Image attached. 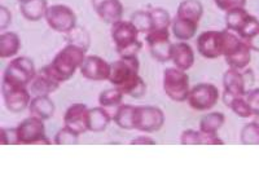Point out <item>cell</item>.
<instances>
[{"label": "cell", "mask_w": 259, "mask_h": 194, "mask_svg": "<svg viewBox=\"0 0 259 194\" xmlns=\"http://www.w3.org/2000/svg\"><path fill=\"white\" fill-rule=\"evenodd\" d=\"M85 56V50L77 45L68 44L57 53L52 62L47 65V68L60 83H64L70 79L80 68Z\"/></svg>", "instance_id": "1"}, {"label": "cell", "mask_w": 259, "mask_h": 194, "mask_svg": "<svg viewBox=\"0 0 259 194\" xmlns=\"http://www.w3.org/2000/svg\"><path fill=\"white\" fill-rule=\"evenodd\" d=\"M222 34H223V57L228 68L240 71L246 69L251 60V48L231 30H222Z\"/></svg>", "instance_id": "2"}, {"label": "cell", "mask_w": 259, "mask_h": 194, "mask_svg": "<svg viewBox=\"0 0 259 194\" xmlns=\"http://www.w3.org/2000/svg\"><path fill=\"white\" fill-rule=\"evenodd\" d=\"M163 91L170 100L175 103H183L188 99L189 91V77L187 71L178 68H167L163 71Z\"/></svg>", "instance_id": "3"}, {"label": "cell", "mask_w": 259, "mask_h": 194, "mask_svg": "<svg viewBox=\"0 0 259 194\" xmlns=\"http://www.w3.org/2000/svg\"><path fill=\"white\" fill-rule=\"evenodd\" d=\"M35 65L29 57H17L12 60L7 65L6 70L3 73L2 82H7L9 84L22 85V87H29L30 83L36 75Z\"/></svg>", "instance_id": "4"}, {"label": "cell", "mask_w": 259, "mask_h": 194, "mask_svg": "<svg viewBox=\"0 0 259 194\" xmlns=\"http://www.w3.org/2000/svg\"><path fill=\"white\" fill-rule=\"evenodd\" d=\"M140 62L138 56L135 57H119L117 61L110 64L109 82L113 87H117L122 91L130 83L139 77Z\"/></svg>", "instance_id": "5"}, {"label": "cell", "mask_w": 259, "mask_h": 194, "mask_svg": "<svg viewBox=\"0 0 259 194\" xmlns=\"http://www.w3.org/2000/svg\"><path fill=\"white\" fill-rule=\"evenodd\" d=\"M219 97L221 92L217 85L211 83H200L192 87L187 101L192 109L197 112H207L218 104Z\"/></svg>", "instance_id": "6"}, {"label": "cell", "mask_w": 259, "mask_h": 194, "mask_svg": "<svg viewBox=\"0 0 259 194\" xmlns=\"http://www.w3.org/2000/svg\"><path fill=\"white\" fill-rule=\"evenodd\" d=\"M18 142L22 145L50 144V140L46 136L45 121L41 118L30 115L25 118L17 126Z\"/></svg>", "instance_id": "7"}, {"label": "cell", "mask_w": 259, "mask_h": 194, "mask_svg": "<svg viewBox=\"0 0 259 194\" xmlns=\"http://www.w3.org/2000/svg\"><path fill=\"white\" fill-rule=\"evenodd\" d=\"M45 20L47 21L51 29L61 34H68L70 30L77 26V15L70 7L64 4L48 7Z\"/></svg>", "instance_id": "8"}, {"label": "cell", "mask_w": 259, "mask_h": 194, "mask_svg": "<svg viewBox=\"0 0 259 194\" xmlns=\"http://www.w3.org/2000/svg\"><path fill=\"white\" fill-rule=\"evenodd\" d=\"M165 124V114L157 106H136L135 129L144 133L159 131Z\"/></svg>", "instance_id": "9"}, {"label": "cell", "mask_w": 259, "mask_h": 194, "mask_svg": "<svg viewBox=\"0 0 259 194\" xmlns=\"http://www.w3.org/2000/svg\"><path fill=\"white\" fill-rule=\"evenodd\" d=\"M2 96L4 105L11 113H21L29 109L32 99L29 87L9 84L7 82H2Z\"/></svg>", "instance_id": "10"}, {"label": "cell", "mask_w": 259, "mask_h": 194, "mask_svg": "<svg viewBox=\"0 0 259 194\" xmlns=\"http://www.w3.org/2000/svg\"><path fill=\"white\" fill-rule=\"evenodd\" d=\"M145 41L149 48L150 55L159 62L171 61V47L168 30H152L145 34Z\"/></svg>", "instance_id": "11"}, {"label": "cell", "mask_w": 259, "mask_h": 194, "mask_svg": "<svg viewBox=\"0 0 259 194\" xmlns=\"http://www.w3.org/2000/svg\"><path fill=\"white\" fill-rule=\"evenodd\" d=\"M197 52L205 59L214 60L223 56V34L217 30L201 32L197 36Z\"/></svg>", "instance_id": "12"}, {"label": "cell", "mask_w": 259, "mask_h": 194, "mask_svg": "<svg viewBox=\"0 0 259 194\" xmlns=\"http://www.w3.org/2000/svg\"><path fill=\"white\" fill-rule=\"evenodd\" d=\"M82 77L90 80H108L110 75V64L100 56L89 55L83 60L79 68Z\"/></svg>", "instance_id": "13"}, {"label": "cell", "mask_w": 259, "mask_h": 194, "mask_svg": "<svg viewBox=\"0 0 259 194\" xmlns=\"http://www.w3.org/2000/svg\"><path fill=\"white\" fill-rule=\"evenodd\" d=\"M89 108L84 104H73L64 114V124L78 135L89 131Z\"/></svg>", "instance_id": "14"}, {"label": "cell", "mask_w": 259, "mask_h": 194, "mask_svg": "<svg viewBox=\"0 0 259 194\" xmlns=\"http://www.w3.org/2000/svg\"><path fill=\"white\" fill-rule=\"evenodd\" d=\"M139 34L131 21L121 20L112 25L110 29V36L115 44V50H122L124 47L134 44L139 40Z\"/></svg>", "instance_id": "15"}, {"label": "cell", "mask_w": 259, "mask_h": 194, "mask_svg": "<svg viewBox=\"0 0 259 194\" xmlns=\"http://www.w3.org/2000/svg\"><path fill=\"white\" fill-rule=\"evenodd\" d=\"M60 84L61 83L53 77L46 65L40 70L36 71L35 78L29 85V91L32 96H48L50 93L56 91Z\"/></svg>", "instance_id": "16"}, {"label": "cell", "mask_w": 259, "mask_h": 194, "mask_svg": "<svg viewBox=\"0 0 259 194\" xmlns=\"http://www.w3.org/2000/svg\"><path fill=\"white\" fill-rule=\"evenodd\" d=\"M91 2L95 12L105 24L113 25L122 20L123 6L121 0H91Z\"/></svg>", "instance_id": "17"}, {"label": "cell", "mask_w": 259, "mask_h": 194, "mask_svg": "<svg viewBox=\"0 0 259 194\" xmlns=\"http://www.w3.org/2000/svg\"><path fill=\"white\" fill-rule=\"evenodd\" d=\"M171 61L175 68L187 71L194 64V52L187 41H177L171 47Z\"/></svg>", "instance_id": "18"}, {"label": "cell", "mask_w": 259, "mask_h": 194, "mask_svg": "<svg viewBox=\"0 0 259 194\" xmlns=\"http://www.w3.org/2000/svg\"><path fill=\"white\" fill-rule=\"evenodd\" d=\"M223 88L233 96H245L246 94V83H245L242 71L228 68L223 75Z\"/></svg>", "instance_id": "19"}, {"label": "cell", "mask_w": 259, "mask_h": 194, "mask_svg": "<svg viewBox=\"0 0 259 194\" xmlns=\"http://www.w3.org/2000/svg\"><path fill=\"white\" fill-rule=\"evenodd\" d=\"M29 112L31 115L41 118L43 121H47L55 115L56 106L48 96H32L29 105Z\"/></svg>", "instance_id": "20"}, {"label": "cell", "mask_w": 259, "mask_h": 194, "mask_svg": "<svg viewBox=\"0 0 259 194\" xmlns=\"http://www.w3.org/2000/svg\"><path fill=\"white\" fill-rule=\"evenodd\" d=\"M198 29V24L186 20V18L175 16L171 22V31L172 35L179 41H188L196 35V31Z\"/></svg>", "instance_id": "21"}, {"label": "cell", "mask_w": 259, "mask_h": 194, "mask_svg": "<svg viewBox=\"0 0 259 194\" xmlns=\"http://www.w3.org/2000/svg\"><path fill=\"white\" fill-rule=\"evenodd\" d=\"M112 117L104 106H97L89 110V131L91 132H103L108 128Z\"/></svg>", "instance_id": "22"}, {"label": "cell", "mask_w": 259, "mask_h": 194, "mask_svg": "<svg viewBox=\"0 0 259 194\" xmlns=\"http://www.w3.org/2000/svg\"><path fill=\"white\" fill-rule=\"evenodd\" d=\"M48 7L47 0H27L25 3H20V11L26 20L35 22L46 17Z\"/></svg>", "instance_id": "23"}, {"label": "cell", "mask_w": 259, "mask_h": 194, "mask_svg": "<svg viewBox=\"0 0 259 194\" xmlns=\"http://www.w3.org/2000/svg\"><path fill=\"white\" fill-rule=\"evenodd\" d=\"M135 109L136 106L134 105L121 104L119 106H117L113 121L122 129H127V131L135 129Z\"/></svg>", "instance_id": "24"}, {"label": "cell", "mask_w": 259, "mask_h": 194, "mask_svg": "<svg viewBox=\"0 0 259 194\" xmlns=\"http://www.w3.org/2000/svg\"><path fill=\"white\" fill-rule=\"evenodd\" d=\"M223 103L227 108H230L237 117L249 118L253 117L250 106L247 104L245 96H233L230 92H223Z\"/></svg>", "instance_id": "25"}, {"label": "cell", "mask_w": 259, "mask_h": 194, "mask_svg": "<svg viewBox=\"0 0 259 194\" xmlns=\"http://www.w3.org/2000/svg\"><path fill=\"white\" fill-rule=\"evenodd\" d=\"M203 15V7L200 0H183L177 11L178 17L200 24V20Z\"/></svg>", "instance_id": "26"}, {"label": "cell", "mask_w": 259, "mask_h": 194, "mask_svg": "<svg viewBox=\"0 0 259 194\" xmlns=\"http://www.w3.org/2000/svg\"><path fill=\"white\" fill-rule=\"evenodd\" d=\"M21 47V40L16 32L3 31L0 35V57L9 59L17 55Z\"/></svg>", "instance_id": "27"}, {"label": "cell", "mask_w": 259, "mask_h": 194, "mask_svg": "<svg viewBox=\"0 0 259 194\" xmlns=\"http://www.w3.org/2000/svg\"><path fill=\"white\" fill-rule=\"evenodd\" d=\"M251 17V15L247 12L245 8L235 9V11H231V12L226 13V26L227 29L233 31L235 34H239L242 29L245 27V25L247 24L249 18Z\"/></svg>", "instance_id": "28"}, {"label": "cell", "mask_w": 259, "mask_h": 194, "mask_svg": "<svg viewBox=\"0 0 259 194\" xmlns=\"http://www.w3.org/2000/svg\"><path fill=\"white\" fill-rule=\"evenodd\" d=\"M226 117L221 112H212L203 115L200 121V131L205 133H218L219 129L223 127Z\"/></svg>", "instance_id": "29"}, {"label": "cell", "mask_w": 259, "mask_h": 194, "mask_svg": "<svg viewBox=\"0 0 259 194\" xmlns=\"http://www.w3.org/2000/svg\"><path fill=\"white\" fill-rule=\"evenodd\" d=\"M152 18V30H168L171 27L170 13L163 8H152L149 11Z\"/></svg>", "instance_id": "30"}, {"label": "cell", "mask_w": 259, "mask_h": 194, "mask_svg": "<svg viewBox=\"0 0 259 194\" xmlns=\"http://www.w3.org/2000/svg\"><path fill=\"white\" fill-rule=\"evenodd\" d=\"M123 92L117 87H112V88L104 89L99 96V104L104 108H114V106H119L123 100Z\"/></svg>", "instance_id": "31"}, {"label": "cell", "mask_w": 259, "mask_h": 194, "mask_svg": "<svg viewBox=\"0 0 259 194\" xmlns=\"http://www.w3.org/2000/svg\"><path fill=\"white\" fill-rule=\"evenodd\" d=\"M66 35V40H68V44L77 45V47L83 48V50L87 51L90 45V35L89 32L85 31L83 27L75 26L73 30L65 34Z\"/></svg>", "instance_id": "32"}, {"label": "cell", "mask_w": 259, "mask_h": 194, "mask_svg": "<svg viewBox=\"0 0 259 194\" xmlns=\"http://www.w3.org/2000/svg\"><path fill=\"white\" fill-rule=\"evenodd\" d=\"M130 21L133 22L139 32L148 34L149 31H152V18H150L149 11H136L135 13L131 15Z\"/></svg>", "instance_id": "33"}, {"label": "cell", "mask_w": 259, "mask_h": 194, "mask_svg": "<svg viewBox=\"0 0 259 194\" xmlns=\"http://www.w3.org/2000/svg\"><path fill=\"white\" fill-rule=\"evenodd\" d=\"M240 140L244 145H259V126L255 122L245 124L240 133Z\"/></svg>", "instance_id": "34"}, {"label": "cell", "mask_w": 259, "mask_h": 194, "mask_svg": "<svg viewBox=\"0 0 259 194\" xmlns=\"http://www.w3.org/2000/svg\"><path fill=\"white\" fill-rule=\"evenodd\" d=\"M124 96H130L133 99H142L145 93H147V84H145L144 79L140 75L136 78L135 80L130 83L126 88L122 89Z\"/></svg>", "instance_id": "35"}, {"label": "cell", "mask_w": 259, "mask_h": 194, "mask_svg": "<svg viewBox=\"0 0 259 194\" xmlns=\"http://www.w3.org/2000/svg\"><path fill=\"white\" fill-rule=\"evenodd\" d=\"M78 140H79V135L65 126L64 128L59 129L55 136V144L56 145H75L78 144Z\"/></svg>", "instance_id": "36"}, {"label": "cell", "mask_w": 259, "mask_h": 194, "mask_svg": "<svg viewBox=\"0 0 259 194\" xmlns=\"http://www.w3.org/2000/svg\"><path fill=\"white\" fill-rule=\"evenodd\" d=\"M202 132L200 129H186L180 135V142L183 145H201Z\"/></svg>", "instance_id": "37"}, {"label": "cell", "mask_w": 259, "mask_h": 194, "mask_svg": "<svg viewBox=\"0 0 259 194\" xmlns=\"http://www.w3.org/2000/svg\"><path fill=\"white\" fill-rule=\"evenodd\" d=\"M215 6L218 7L223 12H231L235 9L245 8L246 0H214Z\"/></svg>", "instance_id": "38"}, {"label": "cell", "mask_w": 259, "mask_h": 194, "mask_svg": "<svg viewBox=\"0 0 259 194\" xmlns=\"http://www.w3.org/2000/svg\"><path fill=\"white\" fill-rule=\"evenodd\" d=\"M245 99H246L247 104L250 106L251 113H253L254 117H255V115H259V88L246 91Z\"/></svg>", "instance_id": "39"}, {"label": "cell", "mask_w": 259, "mask_h": 194, "mask_svg": "<svg viewBox=\"0 0 259 194\" xmlns=\"http://www.w3.org/2000/svg\"><path fill=\"white\" fill-rule=\"evenodd\" d=\"M2 142H3V145L20 144V142H18L17 127H15V128H7V127H3V128H2Z\"/></svg>", "instance_id": "40"}, {"label": "cell", "mask_w": 259, "mask_h": 194, "mask_svg": "<svg viewBox=\"0 0 259 194\" xmlns=\"http://www.w3.org/2000/svg\"><path fill=\"white\" fill-rule=\"evenodd\" d=\"M143 43L140 40H138L134 44L128 45V47H124L122 50H117V53L119 55V57H135L138 56L139 52L142 51Z\"/></svg>", "instance_id": "41"}, {"label": "cell", "mask_w": 259, "mask_h": 194, "mask_svg": "<svg viewBox=\"0 0 259 194\" xmlns=\"http://www.w3.org/2000/svg\"><path fill=\"white\" fill-rule=\"evenodd\" d=\"M12 22V13L7 7L0 6V30L6 31L7 27Z\"/></svg>", "instance_id": "42"}, {"label": "cell", "mask_w": 259, "mask_h": 194, "mask_svg": "<svg viewBox=\"0 0 259 194\" xmlns=\"http://www.w3.org/2000/svg\"><path fill=\"white\" fill-rule=\"evenodd\" d=\"M133 145H154L156 144V140H153L152 137H149L148 135H140L136 138H134L131 141Z\"/></svg>", "instance_id": "43"}, {"label": "cell", "mask_w": 259, "mask_h": 194, "mask_svg": "<svg viewBox=\"0 0 259 194\" xmlns=\"http://www.w3.org/2000/svg\"><path fill=\"white\" fill-rule=\"evenodd\" d=\"M249 47L251 48V51H256L259 52V32L255 34L254 36H251L250 39H247V40H244Z\"/></svg>", "instance_id": "44"}, {"label": "cell", "mask_w": 259, "mask_h": 194, "mask_svg": "<svg viewBox=\"0 0 259 194\" xmlns=\"http://www.w3.org/2000/svg\"><path fill=\"white\" fill-rule=\"evenodd\" d=\"M242 75H244V79H245V83H246V85H251L254 83V74H253V70L251 69H244L242 70Z\"/></svg>", "instance_id": "45"}, {"label": "cell", "mask_w": 259, "mask_h": 194, "mask_svg": "<svg viewBox=\"0 0 259 194\" xmlns=\"http://www.w3.org/2000/svg\"><path fill=\"white\" fill-rule=\"evenodd\" d=\"M254 122H255V123L259 126V115H255V119H254Z\"/></svg>", "instance_id": "46"}, {"label": "cell", "mask_w": 259, "mask_h": 194, "mask_svg": "<svg viewBox=\"0 0 259 194\" xmlns=\"http://www.w3.org/2000/svg\"><path fill=\"white\" fill-rule=\"evenodd\" d=\"M20 3H25V2H27V0H18Z\"/></svg>", "instance_id": "47"}]
</instances>
